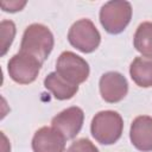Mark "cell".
<instances>
[{
	"label": "cell",
	"instance_id": "6da1fadb",
	"mask_svg": "<svg viewBox=\"0 0 152 152\" xmlns=\"http://www.w3.org/2000/svg\"><path fill=\"white\" fill-rule=\"evenodd\" d=\"M53 48L52 32L42 24H31L23 34L20 52L37 58L42 64L49 57Z\"/></svg>",
	"mask_w": 152,
	"mask_h": 152
},
{
	"label": "cell",
	"instance_id": "7a4b0ae2",
	"mask_svg": "<svg viewBox=\"0 0 152 152\" xmlns=\"http://www.w3.org/2000/svg\"><path fill=\"white\" fill-rule=\"evenodd\" d=\"M124 129V120L118 112L102 110L95 114L91 120L90 131L94 139L102 145L116 142Z\"/></svg>",
	"mask_w": 152,
	"mask_h": 152
},
{
	"label": "cell",
	"instance_id": "3957f363",
	"mask_svg": "<svg viewBox=\"0 0 152 152\" xmlns=\"http://www.w3.org/2000/svg\"><path fill=\"white\" fill-rule=\"evenodd\" d=\"M131 18L132 6L128 1H108L100 10V23L110 34L121 33L129 24Z\"/></svg>",
	"mask_w": 152,
	"mask_h": 152
},
{
	"label": "cell",
	"instance_id": "277c9868",
	"mask_svg": "<svg viewBox=\"0 0 152 152\" xmlns=\"http://www.w3.org/2000/svg\"><path fill=\"white\" fill-rule=\"evenodd\" d=\"M68 40L81 52L90 53L99 48L101 34L91 20L80 19L69 28Z\"/></svg>",
	"mask_w": 152,
	"mask_h": 152
},
{
	"label": "cell",
	"instance_id": "5b68a950",
	"mask_svg": "<svg viewBox=\"0 0 152 152\" xmlns=\"http://www.w3.org/2000/svg\"><path fill=\"white\" fill-rule=\"evenodd\" d=\"M56 72L69 83L78 86L88 78L89 65L81 56L71 51H64L57 59Z\"/></svg>",
	"mask_w": 152,
	"mask_h": 152
},
{
	"label": "cell",
	"instance_id": "8992f818",
	"mask_svg": "<svg viewBox=\"0 0 152 152\" xmlns=\"http://www.w3.org/2000/svg\"><path fill=\"white\" fill-rule=\"evenodd\" d=\"M40 66L42 63L37 58L19 51L8 61L7 70L10 77L14 82L28 84L37 78Z\"/></svg>",
	"mask_w": 152,
	"mask_h": 152
},
{
	"label": "cell",
	"instance_id": "52a82bcc",
	"mask_svg": "<svg viewBox=\"0 0 152 152\" xmlns=\"http://www.w3.org/2000/svg\"><path fill=\"white\" fill-rule=\"evenodd\" d=\"M84 113L80 107H69L52 118L51 126L61 132L64 138L74 139L83 126Z\"/></svg>",
	"mask_w": 152,
	"mask_h": 152
},
{
	"label": "cell",
	"instance_id": "ba28073f",
	"mask_svg": "<svg viewBox=\"0 0 152 152\" xmlns=\"http://www.w3.org/2000/svg\"><path fill=\"white\" fill-rule=\"evenodd\" d=\"M100 93L102 99L109 103L121 101L128 91V83L126 77L118 71H108L100 78Z\"/></svg>",
	"mask_w": 152,
	"mask_h": 152
},
{
	"label": "cell",
	"instance_id": "9c48e42d",
	"mask_svg": "<svg viewBox=\"0 0 152 152\" xmlns=\"http://www.w3.org/2000/svg\"><path fill=\"white\" fill-rule=\"evenodd\" d=\"M64 135L53 127L39 128L32 139L33 152H64L65 150Z\"/></svg>",
	"mask_w": 152,
	"mask_h": 152
},
{
	"label": "cell",
	"instance_id": "30bf717a",
	"mask_svg": "<svg viewBox=\"0 0 152 152\" xmlns=\"http://www.w3.org/2000/svg\"><path fill=\"white\" fill-rule=\"evenodd\" d=\"M129 138L133 146L141 152L152 151V118L140 115L131 125Z\"/></svg>",
	"mask_w": 152,
	"mask_h": 152
},
{
	"label": "cell",
	"instance_id": "8fae6325",
	"mask_svg": "<svg viewBox=\"0 0 152 152\" xmlns=\"http://www.w3.org/2000/svg\"><path fill=\"white\" fill-rule=\"evenodd\" d=\"M44 86L48 90H50L55 99L57 100H69L71 99L78 90V86L71 84L64 78H62L56 71L50 72L45 80Z\"/></svg>",
	"mask_w": 152,
	"mask_h": 152
},
{
	"label": "cell",
	"instance_id": "7c38bea8",
	"mask_svg": "<svg viewBox=\"0 0 152 152\" xmlns=\"http://www.w3.org/2000/svg\"><path fill=\"white\" fill-rule=\"evenodd\" d=\"M129 75L137 86L142 88L152 87V58L135 57L131 63Z\"/></svg>",
	"mask_w": 152,
	"mask_h": 152
},
{
	"label": "cell",
	"instance_id": "4fadbf2b",
	"mask_svg": "<svg viewBox=\"0 0 152 152\" xmlns=\"http://www.w3.org/2000/svg\"><path fill=\"white\" fill-rule=\"evenodd\" d=\"M133 44L135 50L144 57L152 58V23L145 21L138 26L134 33Z\"/></svg>",
	"mask_w": 152,
	"mask_h": 152
},
{
	"label": "cell",
	"instance_id": "5bb4252c",
	"mask_svg": "<svg viewBox=\"0 0 152 152\" xmlns=\"http://www.w3.org/2000/svg\"><path fill=\"white\" fill-rule=\"evenodd\" d=\"M1 27V56H5L15 36V25L11 20H2Z\"/></svg>",
	"mask_w": 152,
	"mask_h": 152
},
{
	"label": "cell",
	"instance_id": "9a60e30c",
	"mask_svg": "<svg viewBox=\"0 0 152 152\" xmlns=\"http://www.w3.org/2000/svg\"><path fill=\"white\" fill-rule=\"evenodd\" d=\"M66 152H99V150L89 139L82 138L74 141L69 146Z\"/></svg>",
	"mask_w": 152,
	"mask_h": 152
},
{
	"label": "cell",
	"instance_id": "2e32d148",
	"mask_svg": "<svg viewBox=\"0 0 152 152\" xmlns=\"http://www.w3.org/2000/svg\"><path fill=\"white\" fill-rule=\"evenodd\" d=\"M26 5V1H2L1 7L5 12H17L20 11Z\"/></svg>",
	"mask_w": 152,
	"mask_h": 152
}]
</instances>
